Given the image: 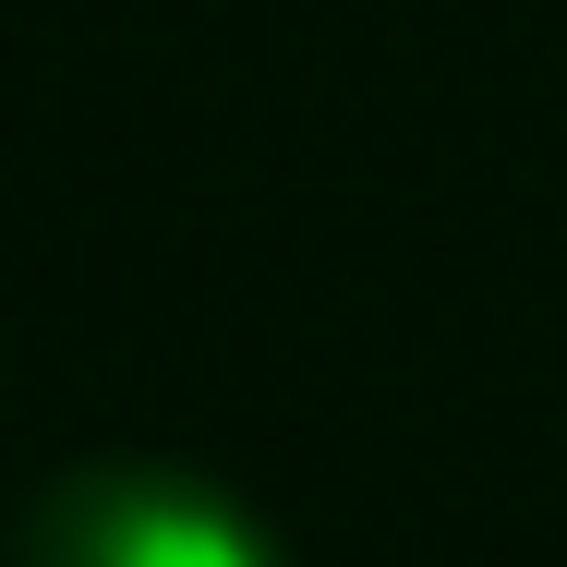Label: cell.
Returning a JSON list of instances; mask_svg holds the SVG:
<instances>
[{
	"mask_svg": "<svg viewBox=\"0 0 567 567\" xmlns=\"http://www.w3.org/2000/svg\"><path fill=\"white\" fill-rule=\"evenodd\" d=\"M12 567H278V544L229 495L182 483V471L97 458V471H73V483L37 495Z\"/></svg>",
	"mask_w": 567,
	"mask_h": 567,
	"instance_id": "6da1fadb",
	"label": "cell"
}]
</instances>
